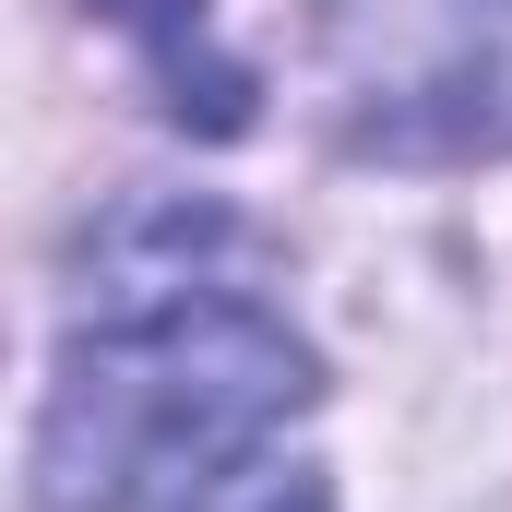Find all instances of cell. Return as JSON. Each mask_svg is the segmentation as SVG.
<instances>
[{"mask_svg": "<svg viewBox=\"0 0 512 512\" xmlns=\"http://www.w3.org/2000/svg\"><path fill=\"white\" fill-rule=\"evenodd\" d=\"M96 12H108L120 36H143L167 108L191 131H251V72L215 48V0H96Z\"/></svg>", "mask_w": 512, "mask_h": 512, "instance_id": "3957f363", "label": "cell"}, {"mask_svg": "<svg viewBox=\"0 0 512 512\" xmlns=\"http://www.w3.org/2000/svg\"><path fill=\"white\" fill-rule=\"evenodd\" d=\"M370 48H346V96L370 143L477 155L512 143V0H358Z\"/></svg>", "mask_w": 512, "mask_h": 512, "instance_id": "7a4b0ae2", "label": "cell"}, {"mask_svg": "<svg viewBox=\"0 0 512 512\" xmlns=\"http://www.w3.org/2000/svg\"><path fill=\"white\" fill-rule=\"evenodd\" d=\"M310 405V346L251 298V251L203 203L120 215L36 417V512H143L251 465Z\"/></svg>", "mask_w": 512, "mask_h": 512, "instance_id": "6da1fadb", "label": "cell"}, {"mask_svg": "<svg viewBox=\"0 0 512 512\" xmlns=\"http://www.w3.org/2000/svg\"><path fill=\"white\" fill-rule=\"evenodd\" d=\"M167 512H334V501H322V477H310V465H286V453L262 441L251 465H227V477H203L191 501H167Z\"/></svg>", "mask_w": 512, "mask_h": 512, "instance_id": "277c9868", "label": "cell"}]
</instances>
